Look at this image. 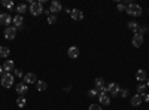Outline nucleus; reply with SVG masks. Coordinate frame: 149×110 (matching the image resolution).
Listing matches in <instances>:
<instances>
[{"instance_id": "ddd939ff", "label": "nucleus", "mask_w": 149, "mask_h": 110, "mask_svg": "<svg viewBox=\"0 0 149 110\" xmlns=\"http://www.w3.org/2000/svg\"><path fill=\"white\" fill-rule=\"evenodd\" d=\"M70 17H72V19H74V21H81V19L84 18V14H82L81 9H72Z\"/></svg>"}, {"instance_id": "72a5a7b5", "label": "nucleus", "mask_w": 149, "mask_h": 110, "mask_svg": "<svg viewBox=\"0 0 149 110\" xmlns=\"http://www.w3.org/2000/svg\"><path fill=\"white\" fill-rule=\"evenodd\" d=\"M2 76H3V67L0 66V77H2Z\"/></svg>"}, {"instance_id": "f3484780", "label": "nucleus", "mask_w": 149, "mask_h": 110, "mask_svg": "<svg viewBox=\"0 0 149 110\" xmlns=\"http://www.w3.org/2000/svg\"><path fill=\"white\" fill-rule=\"evenodd\" d=\"M136 79H137L139 82H146L148 80V75H146V71L143 68L137 70V73H136Z\"/></svg>"}, {"instance_id": "f257e3e1", "label": "nucleus", "mask_w": 149, "mask_h": 110, "mask_svg": "<svg viewBox=\"0 0 149 110\" xmlns=\"http://www.w3.org/2000/svg\"><path fill=\"white\" fill-rule=\"evenodd\" d=\"M43 5H42V2H33L31 5H30V8H29V12L31 15H34V17H37V15H40V14H43Z\"/></svg>"}, {"instance_id": "39448f33", "label": "nucleus", "mask_w": 149, "mask_h": 110, "mask_svg": "<svg viewBox=\"0 0 149 110\" xmlns=\"http://www.w3.org/2000/svg\"><path fill=\"white\" fill-rule=\"evenodd\" d=\"M95 89H97V92H107V86H106V82H104V79L103 77H97L95 79Z\"/></svg>"}, {"instance_id": "473e14b6", "label": "nucleus", "mask_w": 149, "mask_h": 110, "mask_svg": "<svg viewBox=\"0 0 149 110\" xmlns=\"http://www.w3.org/2000/svg\"><path fill=\"white\" fill-rule=\"evenodd\" d=\"M143 101L149 103V94H143Z\"/></svg>"}, {"instance_id": "412c9836", "label": "nucleus", "mask_w": 149, "mask_h": 110, "mask_svg": "<svg viewBox=\"0 0 149 110\" xmlns=\"http://www.w3.org/2000/svg\"><path fill=\"white\" fill-rule=\"evenodd\" d=\"M9 54H10V51L8 46H0V58H6V57H9Z\"/></svg>"}, {"instance_id": "7c9ffc66", "label": "nucleus", "mask_w": 149, "mask_h": 110, "mask_svg": "<svg viewBox=\"0 0 149 110\" xmlns=\"http://www.w3.org/2000/svg\"><path fill=\"white\" fill-rule=\"evenodd\" d=\"M15 76H17V77H24V73H22V70L17 68V70H15Z\"/></svg>"}, {"instance_id": "1a4fd4ad", "label": "nucleus", "mask_w": 149, "mask_h": 110, "mask_svg": "<svg viewBox=\"0 0 149 110\" xmlns=\"http://www.w3.org/2000/svg\"><path fill=\"white\" fill-rule=\"evenodd\" d=\"M22 82L26 83V85L36 83V82H37V76L34 75V73H27V75H24V77H22Z\"/></svg>"}, {"instance_id": "a211bd4d", "label": "nucleus", "mask_w": 149, "mask_h": 110, "mask_svg": "<svg viewBox=\"0 0 149 110\" xmlns=\"http://www.w3.org/2000/svg\"><path fill=\"white\" fill-rule=\"evenodd\" d=\"M12 22L15 24V28L17 27H22V24H24V18H22V15H15L14 18H12Z\"/></svg>"}, {"instance_id": "b1692460", "label": "nucleus", "mask_w": 149, "mask_h": 110, "mask_svg": "<svg viewBox=\"0 0 149 110\" xmlns=\"http://www.w3.org/2000/svg\"><path fill=\"white\" fill-rule=\"evenodd\" d=\"M146 31H148V27H146V26H139L137 31H136L134 34H139V36H143V34H145Z\"/></svg>"}, {"instance_id": "7ed1b4c3", "label": "nucleus", "mask_w": 149, "mask_h": 110, "mask_svg": "<svg viewBox=\"0 0 149 110\" xmlns=\"http://www.w3.org/2000/svg\"><path fill=\"white\" fill-rule=\"evenodd\" d=\"M125 12H127L128 15H131V17H140L142 15V8L139 5H136V3H131V5L127 6V10Z\"/></svg>"}, {"instance_id": "20e7f679", "label": "nucleus", "mask_w": 149, "mask_h": 110, "mask_svg": "<svg viewBox=\"0 0 149 110\" xmlns=\"http://www.w3.org/2000/svg\"><path fill=\"white\" fill-rule=\"evenodd\" d=\"M119 85L116 83V82H110L109 85H107V94L110 95V97H116V95H119Z\"/></svg>"}, {"instance_id": "c756f323", "label": "nucleus", "mask_w": 149, "mask_h": 110, "mask_svg": "<svg viewBox=\"0 0 149 110\" xmlns=\"http://www.w3.org/2000/svg\"><path fill=\"white\" fill-rule=\"evenodd\" d=\"M127 95H128V89H119V97L124 98V97H127Z\"/></svg>"}, {"instance_id": "9b49d317", "label": "nucleus", "mask_w": 149, "mask_h": 110, "mask_svg": "<svg viewBox=\"0 0 149 110\" xmlns=\"http://www.w3.org/2000/svg\"><path fill=\"white\" fill-rule=\"evenodd\" d=\"M2 67H3V71L5 73H10V71L15 70V63L12 59H8V61H5V63H3Z\"/></svg>"}, {"instance_id": "0eeeda50", "label": "nucleus", "mask_w": 149, "mask_h": 110, "mask_svg": "<svg viewBox=\"0 0 149 110\" xmlns=\"http://www.w3.org/2000/svg\"><path fill=\"white\" fill-rule=\"evenodd\" d=\"M98 103H100V106H109L110 95L107 92H98Z\"/></svg>"}, {"instance_id": "f8f14e48", "label": "nucleus", "mask_w": 149, "mask_h": 110, "mask_svg": "<svg viewBox=\"0 0 149 110\" xmlns=\"http://www.w3.org/2000/svg\"><path fill=\"white\" fill-rule=\"evenodd\" d=\"M10 22H12V17L9 14H0V24H2V26L9 27Z\"/></svg>"}, {"instance_id": "6ab92c4d", "label": "nucleus", "mask_w": 149, "mask_h": 110, "mask_svg": "<svg viewBox=\"0 0 149 110\" xmlns=\"http://www.w3.org/2000/svg\"><path fill=\"white\" fill-rule=\"evenodd\" d=\"M34 85H36V89L37 91H46L48 89V83L45 80H37Z\"/></svg>"}, {"instance_id": "cd10ccee", "label": "nucleus", "mask_w": 149, "mask_h": 110, "mask_svg": "<svg viewBox=\"0 0 149 110\" xmlns=\"http://www.w3.org/2000/svg\"><path fill=\"white\" fill-rule=\"evenodd\" d=\"M57 22V17L55 15H49L48 17V24H55Z\"/></svg>"}, {"instance_id": "bb28decb", "label": "nucleus", "mask_w": 149, "mask_h": 110, "mask_svg": "<svg viewBox=\"0 0 149 110\" xmlns=\"http://www.w3.org/2000/svg\"><path fill=\"white\" fill-rule=\"evenodd\" d=\"M88 97L90 98H94V97H98V92H97V89L94 88V89H90L88 91Z\"/></svg>"}, {"instance_id": "9d476101", "label": "nucleus", "mask_w": 149, "mask_h": 110, "mask_svg": "<svg viewBox=\"0 0 149 110\" xmlns=\"http://www.w3.org/2000/svg\"><path fill=\"white\" fill-rule=\"evenodd\" d=\"M15 89H17V92H18L19 95H26V94L29 92V85H26L24 82H19V83H17Z\"/></svg>"}, {"instance_id": "6e6552de", "label": "nucleus", "mask_w": 149, "mask_h": 110, "mask_svg": "<svg viewBox=\"0 0 149 110\" xmlns=\"http://www.w3.org/2000/svg\"><path fill=\"white\" fill-rule=\"evenodd\" d=\"M63 10V6H61V3L58 2V0H54V2H51V8H49V12H51L52 15L58 14V12Z\"/></svg>"}, {"instance_id": "393cba45", "label": "nucleus", "mask_w": 149, "mask_h": 110, "mask_svg": "<svg viewBox=\"0 0 149 110\" xmlns=\"http://www.w3.org/2000/svg\"><path fill=\"white\" fill-rule=\"evenodd\" d=\"M2 5H3L5 8H8V9L14 8V2H12V0H2Z\"/></svg>"}, {"instance_id": "aec40b11", "label": "nucleus", "mask_w": 149, "mask_h": 110, "mask_svg": "<svg viewBox=\"0 0 149 110\" xmlns=\"http://www.w3.org/2000/svg\"><path fill=\"white\" fill-rule=\"evenodd\" d=\"M26 104H27L26 97H24V95H19L18 98H17V106H18L19 109H22V107H26Z\"/></svg>"}, {"instance_id": "4be33fe9", "label": "nucleus", "mask_w": 149, "mask_h": 110, "mask_svg": "<svg viewBox=\"0 0 149 110\" xmlns=\"http://www.w3.org/2000/svg\"><path fill=\"white\" fill-rule=\"evenodd\" d=\"M15 10L18 12V15H22V14H26V12H27V5L21 3V5H18V6L15 8Z\"/></svg>"}, {"instance_id": "2eb2a0df", "label": "nucleus", "mask_w": 149, "mask_h": 110, "mask_svg": "<svg viewBox=\"0 0 149 110\" xmlns=\"http://www.w3.org/2000/svg\"><path fill=\"white\" fill-rule=\"evenodd\" d=\"M133 46L134 48H140L143 45V36H139V34H134L133 36V40H131Z\"/></svg>"}, {"instance_id": "5701e85b", "label": "nucleus", "mask_w": 149, "mask_h": 110, "mask_svg": "<svg viewBox=\"0 0 149 110\" xmlns=\"http://www.w3.org/2000/svg\"><path fill=\"white\" fill-rule=\"evenodd\" d=\"M128 28L131 30V31H137V28H139V22H136V21H130L128 22Z\"/></svg>"}, {"instance_id": "dca6fc26", "label": "nucleus", "mask_w": 149, "mask_h": 110, "mask_svg": "<svg viewBox=\"0 0 149 110\" xmlns=\"http://www.w3.org/2000/svg\"><path fill=\"white\" fill-rule=\"evenodd\" d=\"M142 103H143V95H140V94H134V95L131 97V104H133V106L137 107V106H140Z\"/></svg>"}, {"instance_id": "4468645a", "label": "nucleus", "mask_w": 149, "mask_h": 110, "mask_svg": "<svg viewBox=\"0 0 149 110\" xmlns=\"http://www.w3.org/2000/svg\"><path fill=\"white\" fill-rule=\"evenodd\" d=\"M67 55H69V58H72V59H76V58L79 57V48L70 46L69 51H67Z\"/></svg>"}, {"instance_id": "c85d7f7f", "label": "nucleus", "mask_w": 149, "mask_h": 110, "mask_svg": "<svg viewBox=\"0 0 149 110\" xmlns=\"http://www.w3.org/2000/svg\"><path fill=\"white\" fill-rule=\"evenodd\" d=\"M88 110H103V107H102L100 104H91Z\"/></svg>"}, {"instance_id": "f03ea898", "label": "nucleus", "mask_w": 149, "mask_h": 110, "mask_svg": "<svg viewBox=\"0 0 149 110\" xmlns=\"http://www.w3.org/2000/svg\"><path fill=\"white\" fill-rule=\"evenodd\" d=\"M15 79H14V75L12 73H3V76H2V86L3 88H10L12 85H14Z\"/></svg>"}, {"instance_id": "2f4dec72", "label": "nucleus", "mask_w": 149, "mask_h": 110, "mask_svg": "<svg viewBox=\"0 0 149 110\" xmlns=\"http://www.w3.org/2000/svg\"><path fill=\"white\" fill-rule=\"evenodd\" d=\"M118 9H119L121 12H125V10H127V8H125V6H124L122 3H118Z\"/></svg>"}, {"instance_id": "f704fd0d", "label": "nucleus", "mask_w": 149, "mask_h": 110, "mask_svg": "<svg viewBox=\"0 0 149 110\" xmlns=\"http://www.w3.org/2000/svg\"><path fill=\"white\" fill-rule=\"evenodd\" d=\"M146 86L149 88V77H148V80H146Z\"/></svg>"}, {"instance_id": "423d86ee", "label": "nucleus", "mask_w": 149, "mask_h": 110, "mask_svg": "<svg viewBox=\"0 0 149 110\" xmlns=\"http://www.w3.org/2000/svg\"><path fill=\"white\" fill-rule=\"evenodd\" d=\"M3 36H5L8 40H14V39H15V36H17V28H15V27H12V26L6 27Z\"/></svg>"}, {"instance_id": "a878e982", "label": "nucleus", "mask_w": 149, "mask_h": 110, "mask_svg": "<svg viewBox=\"0 0 149 110\" xmlns=\"http://www.w3.org/2000/svg\"><path fill=\"white\" fill-rule=\"evenodd\" d=\"M145 89H146V83H139L137 85V94L143 95L145 94Z\"/></svg>"}]
</instances>
